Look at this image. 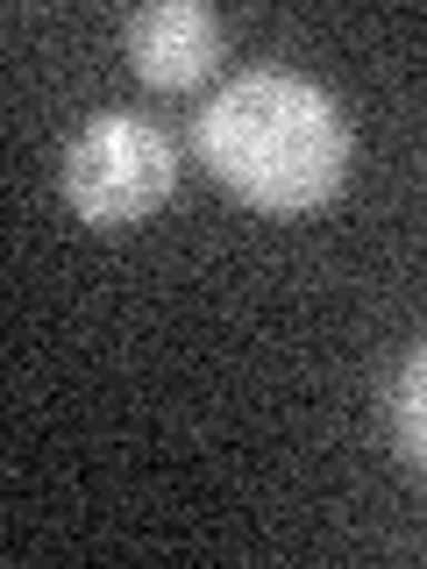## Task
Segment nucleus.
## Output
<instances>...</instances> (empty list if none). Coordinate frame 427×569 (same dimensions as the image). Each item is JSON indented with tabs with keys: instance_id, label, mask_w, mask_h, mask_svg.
<instances>
[{
	"instance_id": "f257e3e1",
	"label": "nucleus",
	"mask_w": 427,
	"mask_h": 569,
	"mask_svg": "<svg viewBox=\"0 0 427 569\" xmlns=\"http://www.w3.org/2000/svg\"><path fill=\"white\" fill-rule=\"evenodd\" d=\"M200 164L257 213H314L349 178V121L299 71H242L192 121Z\"/></svg>"
},
{
	"instance_id": "f03ea898",
	"label": "nucleus",
	"mask_w": 427,
	"mask_h": 569,
	"mask_svg": "<svg viewBox=\"0 0 427 569\" xmlns=\"http://www.w3.org/2000/svg\"><path fill=\"white\" fill-rule=\"evenodd\" d=\"M64 207L79 213L86 228H136L150 221L157 207L171 200L178 186V150L157 121L142 114H93L79 136L64 142Z\"/></svg>"
},
{
	"instance_id": "20e7f679",
	"label": "nucleus",
	"mask_w": 427,
	"mask_h": 569,
	"mask_svg": "<svg viewBox=\"0 0 427 569\" xmlns=\"http://www.w3.org/2000/svg\"><path fill=\"white\" fill-rule=\"evenodd\" d=\"M391 435H399V456L427 470V342L399 363V385H391Z\"/></svg>"
},
{
	"instance_id": "7ed1b4c3",
	"label": "nucleus",
	"mask_w": 427,
	"mask_h": 569,
	"mask_svg": "<svg viewBox=\"0 0 427 569\" xmlns=\"http://www.w3.org/2000/svg\"><path fill=\"white\" fill-rule=\"evenodd\" d=\"M221 50L228 29L207 0H150V8L129 14V64L157 93H192L200 79H214Z\"/></svg>"
}]
</instances>
